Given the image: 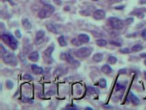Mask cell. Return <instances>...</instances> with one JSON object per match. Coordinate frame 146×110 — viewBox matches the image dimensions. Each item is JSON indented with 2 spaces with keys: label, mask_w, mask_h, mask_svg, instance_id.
Listing matches in <instances>:
<instances>
[{
  "label": "cell",
  "mask_w": 146,
  "mask_h": 110,
  "mask_svg": "<svg viewBox=\"0 0 146 110\" xmlns=\"http://www.w3.org/2000/svg\"><path fill=\"white\" fill-rule=\"evenodd\" d=\"M2 41L5 43L6 44L8 45V46L13 50H17V48L18 47L17 40L13 37V35H12L10 33L2 34Z\"/></svg>",
  "instance_id": "obj_1"
},
{
  "label": "cell",
  "mask_w": 146,
  "mask_h": 110,
  "mask_svg": "<svg viewBox=\"0 0 146 110\" xmlns=\"http://www.w3.org/2000/svg\"><path fill=\"white\" fill-rule=\"evenodd\" d=\"M55 11V8L52 5L50 4H45L43 8L39 11L38 16L40 19H43L49 17L52 15Z\"/></svg>",
  "instance_id": "obj_2"
},
{
  "label": "cell",
  "mask_w": 146,
  "mask_h": 110,
  "mask_svg": "<svg viewBox=\"0 0 146 110\" xmlns=\"http://www.w3.org/2000/svg\"><path fill=\"white\" fill-rule=\"evenodd\" d=\"M2 60L4 63L12 66H15L17 65V60L14 54L10 52H6L2 54Z\"/></svg>",
  "instance_id": "obj_3"
},
{
  "label": "cell",
  "mask_w": 146,
  "mask_h": 110,
  "mask_svg": "<svg viewBox=\"0 0 146 110\" xmlns=\"http://www.w3.org/2000/svg\"><path fill=\"white\" fill-rule=\"evenodd\" d=\"M92 50L89 47H82L80 49L76 50L75 52V55L78 58L80 59H84V58L89 57L91 54Z\"/></svg>",
  "instance_id": "obj_4"
},
{
  "label": "cell",
  "mask_w": 146,
  "mask_h": 110,
  "mask_svg": "<svg viewBox=\"0 0 146 110\" xmlns=\"http://www.w3.org/2000/svg\"><path fill=\"white\" fill-rule=\"evenodd\" d=\"M108 23L111 28L115 30H121L123 28V21L117 17H112L108 19Z\"/></svg>",
  "instance_id": "obj_5"
},
{
  "label": "cell",
  "mask_w": 146,
  "mask_h": 110,
  "mask_svg": "<svg viewBox=\"0 0 146 110\" xmlns=\"http://www.w3.org/2000/svg\"><path fill=\"white\" fill-rule=\"evenodd\" d=\"M63 55L65 57L64 59H65L68 63H70L71 65H73V66H78L80 65V63L77 60H76L74 58L71 56L69 54H67V53H64L63 54Z\"/></svg>",
  "instance_id": "obj_6"
},
{
  "label": "cell",
  "mask_w": 146,
  "mask_h": 110,
  "mask_svg": "<svg viewBox=\"0 0 146 110\" xmlns=\"http://www.w3.org/2000/svg\"><path fill=\"white\" fill-rule=\"evenodd\" d=\"M47 28L51 32H52L54 34H59L60 32V28L59 26H58L56 24L50 23V24H47Z\"/></svg>",
  "instance_id": "obj_7"
},
{
  "label": "cell",
  "mask_w": 146,
  "mask_h": 110,
  "mask_svg": "<svg viewBox=\"0 0 146 110\" xmlns=\"http://www.w3.org/2000/svg\"><path fill=\"white\" fill-rule=\"evenodd\" d=\"M106 13L104 11H103L102 9H97L94 11L93 14V17L95 20H102L103 19H104Z\"/></svg>",
  "instance_id": "obj_8"
},
{
  "label": "cell",
  "mask_w": 146,
  "mask_h": 110,
  "mask_svg": "<svg viewBox=\"0 0 146 110\" xmlns=\"http://www.w3.org/2000/svg\"><path fill=\"white\" fill-rule=\"evenodd\" d=\"M45 35V32L44 30H39L36 34V37H35V43L37 44H39L41 42L43 41V38H44Z\"/></svg>",
  "instance_id": "obj_9"
},
{
  "label": "cell",
  "mask_w": 146,
  "mask_h": 110,
  "mask_svg": "<svg viewBox=\"0 0 146 110\" xmlns=\"http://www.w3.org/2000/svg\"><path fill=\"white\" fill-rule=\"evenodd\" d=\"M31 70L32 71V72L36 74V75H39L41 74L43 72V69L39 67V66H37L36 64H33L31 66Z\"/></svg>",
  "instance_id": "obj_10"
},
{
  "label": "cell",
  "mask_w": 146,
  "mask_h": 110,
  "mask_svg": "<svg viewBox=\"0 0 146 110\" xmlns=\"http://www.w3.org/2000/svg\"><path fill=\"white\" fill-rule=\"evenodd\" d=\"M54 47L53 45L47 47L46 48V50H45L44 52H43L45 57L47 58V59H50V58L52 57V54L53 52H54Z\"/></svg>",
  "instance_id": "obj_11"
},
{
  "label": "cell",
  "mask_w": 146,
  "mask_h": 110,
  "mask_svg": "<svg viewBox=\"0 0 146 110\" xmlns=\"http://www.w3.org/2000/svg\"><path fill=\"white\" fill-rule=\"evenodd\" d=\"M39 53L37 51H34L29 55L28 59L29 60L31 61L32 62H37V61H39Z\"/></svg>",
  "instance_id": "obj_12"
},
{
  "label": "cell",
  "mask_w": 146,
  "mask_h": 110,
  "mask_svg": "<svg viewBox=\"0 0 146 110\" xmlns=\"http://www.w3.org/2000/svg\"><path fill=\"white\" fill-rule=\"evenodd\" d=\"M80 41L82 43H88L90 41V37L88 34H80L78 35V37Z\"/></svg>",
  "instance_id": "obj_13"
},
{
  "label": "cell",
  "mask_w": 146,
  "mask_h": 110,
  "mask_svg": "<svg viewBox=\"0 0 146 110\" xmlns=\"http://www.w3.org/2000/svg\"><path fill=\"white\" fill-rule=\"evenodd\" d=\"M103 58H104V56H103V54L102 53L98 52V53H95V54L93 56V60L96 63H99L101 62L102 60H103Z\"/></svg>",
  "instance_id": "obj_14"
},
{
  "label": "cell",
  "mask_w": 146,
  "mask_h": 110,
  "mask_svg": "<svg viewBox=\"0 0 146 110\" xmlns=\"http://www.w3.org/2000/svg\"><path fill=\"white\" fill-rule=\"evenodd\" d=\"M101 70L103 73L106 74H108L111 73L112 72V68L111 67L108 65V64H105L104 66H102V67L101 68Z\"/></svg>",
  "instance_id": "obj_15"
},
{
  "label": "cell",
  "mask_w": 146,
  "mask_h": 110,
  "mask_svg": "<svg viewBox=\"0 0 146 110\" xmlns=\"http://www.w3.org/2000/svg\"><path fill=\"white\" fill-rule=\"evenodd\" d=\"M22 24H23V26H24V28L26 30H31L32 28L31 23L29 21L28 19H24V20L22 21Z\"/></svg>",
  "instance_id": "obj_16"
},
{
  "label": "cell",
  "mask_w": 146,
  "mask_h": 110,
  "mask_svg": "<svg viewBox=\"0 0 146 110\" xmlns=\"http://www.w3.org/2000/svg\"><path fill=\"white\" fill-rule=\"evenodd\" d=\"M130 100L131 102H132V104H134V105H137L139 104V99H138L137 97L135 95L133 94L132 92H131L130 94Z\"/></svg>",
  "instance_id": "obj_17"
},
{
  "label": "cell",
  "mask_w": 146,
  "mask_h": 110,
  "mask_svg": "<svg viewBox=\"0 0 146 110\" xmlns=\"http://www.w3.org/2000/svg\"><path fill=\"white\" fill-rule=\"evenodd\" d=\"M58 41L59 43V45H60V46H62V47H65V46H67V41H66L65 38V37L63 36V35H61L60 37H58Z\"/></svg>",
  "instance_id": "obj_18"
},
{
  "label": "cell",
  "mask_w": 146,
  "mask_h": 110,
  "mask_svg": "<svg viewBox=\"0 0 146 110\" xmlns=\"http://www.w3.org/2000/svg\"><path fill=\"white\" fill-rule=\"evenodd\" d=\"M96 44L99 47H104L107 45V41L104 39H97L96 40Z\"/></svg>",
  "instance_id": "obj_19"
},
{
  "label": "cell",
  "mask_w": 146,
  "mask_h": 110,
  "mask_svg": "<svg viewBox=\"0 0 146 110\" xmlns=\"http://www.w3.org/2000/svg\"><path fill=\"white\" fill-rule=\"evenodd\" d=\"M143 49V46L141 45V44H135L134 45H133L132 47V52H139V51H141V50Z\"/></svg>",
  "instance_id": "obj_20"
},
{
  "label": "cell",
  "mask_w": 146,
  "mask_h": 110,
  "mask_svg": "<svg viewBox=\"0 0 146 110\" xmlns=\"http://www.w3.org/2000/svg\"><path fill=\"white\" fill-rule=\"evenodd\" d=\"M88 92L91 94H99V91L98 89L95 88V87H88Z\"/></svg>",
  "instance_id": "obj_21"
},
{
  "label": "cell",
  "mask_w": 146,
  "mask_h": 110,
  "mask_svg": "<svg viewBox=\"0 0 146 110\" xmlns=\"http://www.w3.org/2000/svg\"><path fill=\"white\" fill-rule=\"evenodd\" d=\"M98 85H99V86L100 87H102V88H105V87H106L107 86V82L106 80L105 79H101L98 82Z\"/></svg>",
  "instance_id": "obj_22"
},
{
  "label": "cell",
  "mask_w": 146,
  "mask_h": 110,
  "mask_svg": "<svg viewBox=\"0 0 146 110\" xmlns=\"http://www.w3.org/2000/svg\"><path fill=\"white\" fill-rule=\"evenodd\" d=\"M117 59L115 57H113V56H110L108 59V62L110 64H115V63H117Z\"/></svg>",
  "instance_id": "obj_23"
},
{
  "label": "cell",
  "mask_w": 146,
  "mask_h": 110,
  "mask_svg": "<svg viewBox=\"0 0 146 110\" xmlns=\"http://www.w3.org/2000/svg\"><path fill=\"white\" fill-rule=\"evenodd\" d=\"M71 43H72V44L76 45V46H80L82 43L78 39H76V38H74V39L71 40Z\"/></svg>",
  "instance_id": "obj_24"
},
{
  "label": "cell",
  "mask_w": 146,
  "mask_h": 110,
  "mask_svg": "<svg viewBox=\"0 0 146 110\" xmlns=\"http://www.w3.org/2000/svg\"><path fill=\"white\" fill-rule=\"evenodd\" d=\"M6 87H7V88L9 89H13L14 87L13 83L11 81H7V82H6Z\"/></svg>",
  "instance_id": "obj_25"
},
{
  "label": "cell",
  "mask_w": 146,
  "mask_h": 110,
  "mask_svg": "<svg viewBox=\"0 0 146 110\" xmlns=\"http://www.w3.org/2000/svg\"><path fill=\"white\" fill-rule=\"evenodd\" d=\"M23 79H26V80H32L33 78H32V76L30 74H26L24 75Z\"/></svg>",
  "instance_id": "obj_26"
},
{
  "label": "cell",
  "mask_w": 146,
  "mask_h": 110,
  "mask_svg": "<svg viewBox=\"0 0 146 110\" xmlns=\"http://www.w3.org/2000/svg\"><path fill=\"white\" fill-rule=\"evenodd\" d=\"M120 52L123 53V54H128L130 52V50L128 48H123L120 50Z\"/></svg>",
  "instance_id": "obj_27"
},
{
  "label": "cell",
  "mask_w": 146,
  "mask_h": 110,
  "mask_svg": "<svg viewBox=\"0 0 146 110\" xmlns=\"http://www.w3.org/2000/svg\"><path fill=\"white\" fill-rule=\"evenodd\" d=\"M62 72H63V70H62V69H57L55 71L54 74L59 76L60 74H62Z\"/></svg>",
  "instance_id": "obj_28"
},
{
  "label": "cell",
  "mask_w": 146,
  "mask_h": 110,
  "mask_svg": "<svg viewBox=\"0 0 146 110\" xmlns=\"http://www.w3.org/2000/svg\"><path fill=\"white\" fill-rule=\"evenodd\" d=\"M110 43L112 45H116V46H117V47H120V46H121V44L120 43H118V42H116V41H110Z\"/></svg>",
  "instance_id": "obj_29"
},
{
  "label": "cell",
  "mask_w": 146,
  "mask_h": 110,
  "mask_svg": "<svg viewBox=\"0 0 146 110\" xmlns=\"http://www.w3.org/2000/svg\"><path fill=\"white\" fill-rule=\"evenodd\" d=\"M141 36L143 39H146V28L144 29L141 32Z\"/></svg>",
  "instance_id": "obj_30"
},
{
  "label": "cell",
  "mask_w": 146,
  "mask_h": 110,
  "mask_svg": "<svg viewBox=\"0 0 146 110\" xmlns=\"http://www.w3.org/2000/svg\"><path fill=\"white\" fill-rule=\"evenodd\" d=\"M15 34H16V36H17V37H18V38H21V32H20V30H16Z\"/></svg>",
  "instance_id": "obj_31"
},
{
  "label": "cell",
  "mask_w": 146,
  "mask_h": 110,
  "mask_svg": "<svg viewBox=\"0 0 146 110\" xmlns=\"http://www.w3.org/2000/svg\"><path fill=\"white\" fill-rule=\"evenodd\" d=\"M133 21H134V19L133 18H128L126 19V22H127V24H128L132 23Z\"/></svg>",
  "instance_id": "obj_32"
},
{
  "label": "cell",
  "mask_w": 146,
  "mask_h": 110,
  "mask_svg": "<svg viewBox=\"0 0 146 110\" xmlns=\"http://www.w3.org/2000/svg\"><path fill=\"white\" fill-rule=\"evenodd\" d=\"M54 2L55 4H58V5H60V4H62V2L60 0H54Z\"/></svg>",
  "instance_id": "obj_33"
},
{
  "label": "cell",
  "mask_w": 146,
  "mask_h": 110,
  "mask_svg": "<svg viewBox=\"0 0 146 110\" xmlns=\"http://www.w3.org/2000/svg\"><path fill=\"white\" fill-rule=\"evenodd\" d=\"M126 70L125 69H122V70H119V73L120 74H125L126 73Z\"/></svg>",
  "instance_id": "obj_34"
},
{
  "label": "cell",
  "mask_w": 146,
  "mask_h": 110,
  "mask_svg": "<svg viewBox=\"0 0 146 110\" xmlns=\"http://www.w3.org/2000/svg\"><path fill=\"white\" fill-rule=\"evenodd\" d=\"M140 56H141V57L146 58V53H143V54H140Z\"/></svg>",
  "instance_id": "obj_35"
},
{
  "label": "cell",
  "mask_w": 146,
  "mask_h": 110,
  "mask_svg": "<svg viewBox=\"0 0 146 110\" xmlns=\"http://www.w3.org/2000/svg\"><path fill=\"white\" fill-rule=\"evenodd\" d=\"M4 2H8L9 3H11L12 4H14L13 2V0H3Z\"/></svg>",
  "instance_id": "obj_36"
},
{
  "label": "cell",
  "mask_w": 146,
  "mask_h": 110,
  "mask_svg": "<svg viewBox=\"0 0 146 110\" xmlns=\"http://www.w3.org/2000/svg\"><path fill=\"white\" fill-rule=\"evenodd\" d=\"M140 4H146V0H141V1H140Z\"/></svg>",
  "instance_id": "obj_37"
},
{
  "label": "cell",
  "mask_w": 146,
  "mask_h": 110,
  "mask_svg": "<svg viewBox=\"0 0 146 110\" xmlns=\"http://www.w3.org/2000/svg\"><path fill=\"white\" fill-rule=\"evenodd\" d=\"M124 8V6H121V7H115V8L116 9H122V8Z\"/></svg>",
  "instance_id": "obj_38"
},
{
  "label": "cell",
  "mask_w": 146,
  "mask_h": 110,
  "mask_svg": "<svg viewBox=\"0 0 146 110\" xmlns=\"http://www.w3.org/2000/svg\"><path fill=\"white\" fill-rule=\"evenodd\" d=\"M144 75H145V79H146V71L144 72Z\"/></svg>",
  "instance_id": "obj_39"
},
{
  "label": "cell",
  "mask_w": 146,
  "mask_h": 110,
  "mask_svg": "<svg viewBox=\"0 0 146 110\" xmlns=\"http://www.w3.org/2000/svg\"><path fill=\"white\" fill-rule=\"evenodd\" d=\"M86 109H92V108H91V107H86Z\"/></svg>",
  "instance_id": "obj_40"
},
{
  "label": "cell",
  "mask_w": 146,
  "mask_h": 110,
  "mask_svg": "<svg viewBox=\"0 0 146 110\" xmlns=\"http://www.w3.org/2000/svg\"><path fill=\"white\" fill-rule=\"evenodd\" d=\"M144 64H145V65L146 66V59L145 61H144Z\"/></svg>",
  "instance_id": "obj_41"
},
{
  "label": "cell",
  "mask_w": 146,
  "mask_h": 110,
  "mask_svg": "<svg viewBox=\"0 0 146 110\" xmlns=\"http://www.w3.org/2000/svg\"><path fill=\"white\" fill-rule=\"evenodd\" d=\"M93 1H95V2H96V1H97V0H93Z\"/></svg>",
  "instance_id": "obj_42"
}]
</instances>
